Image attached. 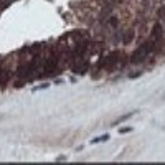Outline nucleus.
<instances>
[{
    "label": "nucleus",
    "mask_w": 165,
    "mask_h": 165,
    "mask_svg": "<svg viewBox=\"0 0 165 165\" xmlns=\"http://www.w3.org/2000/svg\"><path fill=\"white\" fill-rule=\"evenodd\" d=\"M134 37H135V30L131 27V28H127L126 32H124V37H122V41L126 45H129V43H132V40H134Z\"/></svg>",
    "instance_id": "39448f33"
},
{
    "label": "nucleus",
    "mask_w": 165,
    "mask_h": 165,
    "mask_svg": "<svg viewBox=\"0 0 165 165\" xmlns=\"http://www.w3.org/2000/svg\"><path fill=\"white\" fill-rule=\"evenodd\" d=\"M134 114H135V112H129V114H124L122 117H119V119H117V121H114V122H112V126H119V124H122L124 121L131 119V117H132Z\"/></svg>",
    "instance_id": "1a4fd4ad"
},
{
    "label": "nucleus",
    "mask_w": 165,
    "mask_h": 165,
    "mask_svg": "<svg viewBox=\"0 0 165 165\" xmlns=\"http://www.w3.org/2000/svg\"><path fill=\"white\" fill-rule=\"evenodd\" d=\"M163 2H165V0H163Z\"/></svg>",
    "instance_id": "ddd939ff"
},
{
    "label": "nucleus",
    "mask_w": 165,
    "mask_h": 165,
    "mask_svg": "<svg viewBox=\"0 0 165 165\" xmlns=\"http://www.w3.org/2000/svg\"><path fill=\"white\" fill-rule=\"evenodd\" d=\"M108 25L111 28H117V27H119V18H117L116 15H111L109 18H108Z\"/></svg>",
    "instance_id": "0eeeda50"
},
{
    "label": "nucleus",
    "mask_w": 165,
    "mask_h": 165,
    "mask_svg": "<svg viewBox=\"0 0 165 165\" xmlns=\"http://www.w3.org/2000/svg\"><path fill=\"white\" fill-rule=\"evenodd\" d=\"M111 139V135L109 134H102V135H99V137H94L91 140V144H99V142H106V140H109Z\"/></svg>",
    "instance_id": "6e6552de"
},
{
    "label": "nucleus",
    "mask_w": 165,
    "mask_h": 165,
    "mask_svg": "<svg viewBox=\"0 0 165 165\" xmlns=\"http://www.w3.org/2000/svg\"><path fill=\"white\" fill-rule=\"evenodd\" d=\"M155 15H157V18H158V22H165V3L163 5H160L157 10H155Z\"/></svg>",
    "instance_id": "423d86ee"
},
{
    "label": "nucleus",
    "mask_w": 165,
    "mask_h": 165,
    "mask_svg": "<svg viewBox=\"0 0 165 165\" xmlns=\"http://www.w3.org/2000/svg\"><path fill=\"white\" fill-rule=\"evenodd\" d=\"M127 132H132V127H121L119 129V134H127Z\"/></svg>",
    "instance_id": "9b49d317"
},
{
    "label": "nucleus",
    "mask_w": 165,
    "mask_h": 165,
    "mask_svg": "<svg viewBox=\"0 0 165 165\" xmlns=\"http://www.w3.org/2000/svg\"><path fill=\"white\" fill-rule=\"evenodd\" d=\"M140 74H142V71H139V73H131V74H129V78H131V79H135V78H139Z\"/></svg>",
    "instance_id": "f8f14e48"
},
{
    "label": "nucleus",
    "mask_w": 165,
    "mask_h": 165,
    "mask_svg": "<svg viewBox=\"0 0 165 165\" xmlns=\"http://www.w3.org/2000/svg\"><path fill=\"white\" fill-rule=\"evenodd\" d=\"M69 68H71L73 73H76V74H86L88 71H89L91 64H89V61H88L86 58H81V60H76Z\"/></svg>",
    "instance_id": "7ed1b4c3"
},
{
    "label": "nucleus",
    "mask_w": 165,
    "mask_h": 165,
    "mask_svg": "<svg viewBox=\"0 0 165 165\" xmlns=\"http://www.w3.org/2000/svg\"><path fill=\"white\" fill-rule=\"evenodd\" d=\"M150 35H152V40L157 43V46H158V50H162V46H163V27H162V23L160 22H155L154 25H152V32H150Z\"/></svg>",
    "instance_id": "f03ea898"
},
{
    "label": "nucleus",
    "mask_w": 165,
    "mask_h": 165,
    "mask_svg": "<svg viewBox=\"0 0 165 165\" xmlns=\"http://www.w3.org/2000/svg\"><path fill=\"white\" fill-rule=\"evenodd\" d=\"M119 58H121V51L114 50L112 53H109L108 56L104 58V69L108 73H112L114 69L119 66Z\"/></svg>",
    "instance_id": "f257e3e1"
},
{
    "label": "nucleus",
    "mask_w": 165,
    "mask_h": 165,
    "mask_svg": "<svg viewBox=\"0 0 165 165\" xmlns=\"http://www.w3.org/2000/svg\"><path fill=\"white\" fill-rule=\"evenodd\" d=\"M149 56H150L149 53H147L142 46H139V48L131 55V64H140V63H144Z\"/></svg>",
    "instance_id": "20e7f679"
},
{
    "label": "nucleus",
    "mask_w": 165,
    "mask_h": 165,
    "mask_svg": "<svg viewBox=\"0 0 165 165\" xmlns=\"http://www.w3.org/2000/svg\"><path fill=\"white\" fill-rule=\"evenodd\" d=\"M50 88V84L48 82H41V84H38V86H35L33 88V91H41V89H48Z\"/></svg>",
    "instance_id": "9d476101"
}]
</instances>
